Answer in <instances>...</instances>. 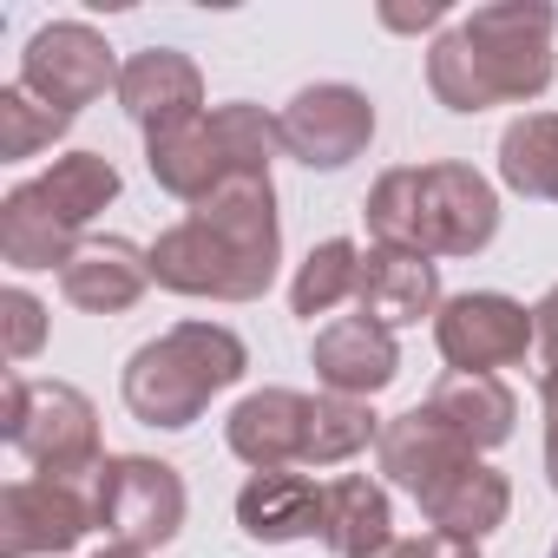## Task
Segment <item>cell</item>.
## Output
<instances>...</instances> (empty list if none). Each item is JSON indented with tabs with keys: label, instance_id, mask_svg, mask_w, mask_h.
<instances>
[{
	"label": "cell",
	"instance_id": "obj_25",
	"mask_svg": "<svg viewBox=\"0 0 558 558\" xmlns=\"http://www.w3.org/2000/svg\"><path fill=\"white\" fill-rule=\"evenodd\" d=\"M355 283H362V250H355L349 236H329V243H316V250L303 256L296 283H290V310H296L303 323H316V316H329L336 303H349Z\"/></svg>",
	"mask_w": 558,
	"mask_h": 558
},
{
	"label": "cell",
	"instance_id": "obj_10",
	"mask_svg": "<svg viewBox=\"0 0 558 558\" xmlns=\"http://www.w3.org/2000/svg\"><path fill=\"white\" fill-rule=\"evenodd\" d=\"M276 132H283V151L310 171H342L368 151L375 138V106L362 86H303L283 112H276Z\"/></svg>",
	"mask_w": 558,
	"mask_h": 558
},
{
	"label": "cell",
	"instance_id": "obj_13",
	"mask_svg": "<svg viewBox=\"0 0 558 558\" xmlns=\"http://www.w3.org/2000/svg\"><path fill=\"white\" fill-rule=\"evenodd\" d=\"M375 453H381V473H388V486H401V493H414V506L421 499H434L447 480H460L480 453L460 440V434H447L427 408H408V414H395L388 427H381V440H375Z\"/></svg>",
	"mask_w": 558,
	"mask_h": 558
},
{
	"label": "cell",
	"instance_id": "obj_33",
	"mask_svg": "<svg viewBox=\"0 0 558 558\" xmlns=\"http://www.w3.org/2000/svg\"><path fill=\"white\" fill-rule=\"evenodd\" d=\"M551 558H558V545H551Z\"/></svg>",
	"mask_w": 558,
	"mask_h": 558
},
{
	"label": "cell",
	"instance_id": "obj_11",
	"mask_svg": "<svg viewBox=\"0 0 558 558\" xmlns=\"http://www.w3.org/2000/svg\"><path fill=\"white\" fill-rule=\"evenodd\" d=\"M99 525L80 480H14L0 493V558H60Z\"/></svg>",
	"mask_w": 558,
	"mask_h": 558
},
{
	"label": "cell",
	"instance_id": "obj_16",
	"mask_svg": "<svg viewBox=\"0 0 558 558\" xmlns=\"http://www.w3.org/2000/svg\"><path fill=\"white\" fill-rule=\"evenodd\" d=\"M440 263L414 256V250H388L375 243L362 256V283H355V310L381 329H414L421 316H440Z\"/></svg>",
	"mask_w": 558,
	"mask_h": 558
},
{
	"label": "cell",
	"instance_id": "obj_17",
	"mask_svg": "<svg viewBox=\"0 0 558 558\" xmlns=\"http://www.w3.org/2000/svg\"><path fill=\"white\" fill-rule=\"evenodd\" d=\"M145 290H151V250L125 236H86L60 269V296L86 316H125Z\"/></svg>",
	"mask_w": 558,
	"mask_h": 558
},
{
	"label": "cell",
	"instance_id": "obj_1",
	"mask_svg": "<svg viewBox=\"0 0 558 558\" xmlns=\"http://www.w3.org/2000/svg\"><path fill=\"white\" fill-rule=\"evenodd\" d=\"M276 263H283L276 184H269V171H243V178H223L204 204H191L184 223L158 230L151 283L171 296L256 303L276 283Z\"/></svg>",
	"mask_w": 558,
	"mask_h": 558
},
{
	"label": "cell",
	"instance_id": "obj_24",
	"mask_svg": "<svg viewBox=\"0 0 558 558\" xmlns=\"http://www.w3.org/2000/svg\"><path fill=\"white\" fill-rule=\"evenodd\" d=\"M34 184L60 204V217H73V223L86 230V223L119 197V165H112L106 151H66V158H53Z\"/></svg>",
	"mask_w": 558,
	"mask_h": 558
},
{
	"label": "cell",
	"instance_id": "obj_26",
	"mask_svg": "<svg viewBox=\"0 0 558 558\" xmlns=\"http://www.w3.org/2000/svg\"><path fill=\"white\" fill-rule=\"evenodd\" d=\"M368 440H381V421H375L368 401H349V395H316L310 401V460L303 466H342Z\"/></svg>",
	"mask_w": 558,
	"mask_h": 558
},
{
	"label": "cell",
	"instance_id": "obj_30",
	"mask_svg": "<svg viewBox=\"0 0 558 558\" xmlns=\"http://www.w3.org/2000/svg\"><path fill=\"white\" fill-rule=\"evenodd\" d=\"M381 558H480V545L473 538H453V532H414V538H395Z\"/></svg>",
	"mask_w": 558,
	"mask_h": 558
},
{
	"label": "cell",
	"instance_id": "obj_4",
	"mask_svg": "<svg viewBox=\"0 0 558 558\" xmlns=\"http://www.w3.org/2000/svg\"><path fill=\"white\" fill-rule=\"evenodd\" d=\"M243 368H250V349H243L236 329H223V323H178L158 342L132 349L119 388H125L132 421L178 434V427L204 421V408L223 388H236Z\"/></svg>",
	"mask_w": 558,
	"mask_h": 558
},
{
	"label": "cell",
	"instance_id": "obj_18",
	"mask_svg": "<svg viewBox=\"0 0 558 558\" xmlns=\"http://www.w3.org/2000/svg\"><path fill=\"white\" fill-rule=\"evenodd\" d=\"M80 243H86V230L73 217H60V204L34 178L0 197V256L14 269H66Z\"/></svg>",
	"mask_w": 558,
	"mask_h": 558
},
{
	"label": "cell",
	"instance_id": "obj_19",
	"mask_svg": "<svg viewBox=\"0 0 558 558\" xmlns=\"http://www.w3.org/2000/svg\"><path fill=\"white\" fill-rule=\"evenodd\" d=\"M323 493L310 473H290V466H276V473H250L243 493H236V525L263 545H290V538H310L323 532Z\"/></svg>",
	"mask_w": 558,
	"mask_h": 558
},
{
	"label": "cell",
	"instance_id": "obj_15",
	"mask_svg": "<svg viewBox=\"0 0 558 558\" xmlns=\"http://www.w3.org/2000/svg\"><path fill=\"white\" fill-rule=\"evenodd\" d=\"M310 362H316V381H323L329 395H349V401H368V395H381V388L401 375L395 329H381V323H368V316H336V323H323Z\"/></svg>",
	"mask_w": 558,
	"mask_h": 558
},
{
	"label": "cell",
	"instance_id": "obj_22",
	"mask_svg": "<svg viewBox=\"0 0 558 558\" xmlns=\"http://www.w3.org/2000/svg\"><path fill=\"white\" fill-rule=\"evenodd\" d=\"M421 512H427L434 532H453V538H473V545H480L486 532L506 525V512H512V486H506L499 466L473 460L460 480H447L434 499H421Z\"/></svg>",
	"mask_w": 558,
	"mask_h": 558
},
{
	"label": "cell",
	"instance_id": "obj_2",
	"mask_svg": "<svg viewBox=\"0 0 558 558\" xmlns=\"http://www.w3.org/2000/svg\"><path fill=\"white\" fill-rule=\"evenodd\" d=\"M551 53H558V14L545 0H493V8H473L460 27L434 34L427 86L447 112L538 99L551 86Z\"/></svg>",
	"mask_w": 558,
	"mask_h": 558
},
{
	"label": "cell",
	"instance_id": "obj_27",
	"mask_svg": "<svg viewBox=\"0 0 558 558\" xmlns=\"http://www.w3.org/2000/svg\"><path fill=\"white\" fill-rule=\"evenodd\" d=\"M66 125L73 119L53 112V106H40L27 86H0V158H8V165L47 151L53 138H66Z\"/></svg>",
	"mask_w": 558,
	"mask_h": 558
},
{
	"label": "cell",
	"instance_id": "obj_21",
	"mask_svg": "<svg viewBox=\"0 0 558 558\" xmlns=\"http://www.w3.org/2000/svg\"><path fill=\"white\" fill-rule=\"evenodd\" d=\"M323 545L336 558H381L395 545V506L388 486L368 473H342L323 493Z\"/></svg>",
	"mask_w": 558,
	"mask_h": 558
},
{
	"label": "cell",
	"instance_id": "obj_9",
	"mask_svg": "<svg viewBox=\"0 0 558 558\" xmlns=\"http://www.w3.org/2000/svg\"><path fill=\"white\" fill-rule=\"evenodd\" d=\"M434 342H440L453 375H499V368H519L538 349V329H532L525 303H512L499 290H466V296L440 303Z\"/></svg>",
	"mask_w": 558,
	"mask_h": 558
},
{
	"label": "cell",
	"instance_id": "obj_6",
	"mask_svg": "<svg viewBox=\"0 0 558 558\" xmlns=\"http://www.w3.org/2000/svg\"><path fill=\"white\" fill-rule=\"evenodd\" d=\"M8 447L40 473V480H80L99 473V408L73 381H27L8 375V414H0Z\"/></svg>",
	"mask_w": 558,
	"mask_h": 558
},
{
	"label": "cell",
	"instance_id": "obj_23",
	"mask_svg": "<svg viewBox=\"0 0 558 558\" xmlns=\"http://www.w3.org/2000/svg\"><path fill=\"white\" fill-rule=\"evenodd\" d=\"M499 178L519 197L558 204V112H525L499 132Z\"/></svg>",
	"mask_w": 558,
	"mask_h": 558
},
{
	"label": "cell",
	"instance_id": "obj_12",
	"mask_svg": "<svg viewBox=\"0 0 558 558\" xmlns=\"http://www.w3.org/2000/svg\"><path fill=\"white\" fill-rule=\"evenodd\" d=\"M310 401L316 395H296V388H256L230 408L223 421V440L243 466L256 473H276V466H303L310 460Z\"/></svg>",
	"mask_w": 558,
	"mask_h": 558
},
{
	"label": "cell",
	"instance_id": "obj_28",
	"mask_svg": "<svg viewBox=\"0 0 558 558\" xmlns=\"http://www.w3.org/2000/svg\"><path fill=\"white\" fill-rule=\"evenodd\" d=\"M532 329H538V401H545V480L558 493V283L532 303Z\"/></svg>",
	"mask_w": 558,
	"mask_h": 558
},
{
	"label": "cell",
	"instance_id": "obj_29",
	"mask_svg": "<svg viewBox=\"0 0 558 558\" xmlns=\"http://www.w3.org/2000/svg\"><path fill=\"white\" fill-rule=\"evenodd\" d=\"M0 316H8V355L14 362H34L40 349H47V303L34 296V290H8L0 296Z\"/></svg>",
	"mask_w": 558,
	"mask_h": 558
},
{
	"label": "cell",
	"instance_id": "obj_8",
	"mask_svg": "<svg viewBox=\"0 0 558 558\" xmlns=\"http://www.w3.org/2000/svg\"><path fill=\"white\" fill-rule=\"evenodd\" d=\"M119 73H125V66L112 60L106 34L86 27V21H53V27H40V34L27 40V53H21V86H27L40 106L66 112V119H80L93 99L119 93Z\"/></svg>",
	"mask_w": 558,
	"mask_h": 558
},
{
	"label": "cell",
	"instance_id": "obj_7",
	"mask_svg": "<svg viewBox=\"0 0 558 558\" xmlns=\"http://www.w3.org/2000/svg\"><path fill=\"white\" fill-rule=\"evenodd\" d=\"M184 506L191 499H184L178 466H165L151 453H106V466L93 473V512L112 545L165 551L184 532Z\"/></svg>",
	"mask_w": 558,
	"mask_h": 558
},
{
	"label": "cell",
	"instance_id": "obj_3",
	"mask_svg": "<svg viewBox=\"0 0 558 558\" xmlns=\"http://www.w3.org/2000/svg\"><path fill=\"white\" fill-rule=\"evenodd\" d=\"M368 236L414 256H473L499 236V197L473 165H401L362 197Z\"/></svg>",
	"mask_w": 558,
	"mask_h": 558
},
{
	"label": "cell",
	"instance_id": "obj_20",
	"mask_svg": "<svg viewBox=\"0 0 558 558\" xmlns=\"http://www.w3.org/2000/svg\"><path fill=\"white\" fill-rule=\"evenodd\" d=\"M421 408H427L447 434H460L473 453L506 447L512 427H519V395H512L499 375H440Z\"/></svg>",
	"mask_w": 558,
	"mask_h": 558
},
{
	"label": "cell",
	"instance_id": "obj_32",
	"mask_svg": "<svg viewBox=\"0 0 558 558\" xmlns=\"http://www.w3.org/2000/svg\"><path fill=\"white\" fill-rule=\"evenodd\" d=\"M93 558H145V551H132V545H106V551H93Z\"/></svg>",
	"mask_w": 558,
	"mask_h": 558
},
{
	"label": "cell",
	"instance_id": "obj_5",
	"mask_svg": "<svg viewBox=\"0 0 558 558\" xmlns=\"http://www.w3.org/2000/svg\"><path fill=\"white\" fill-rule=\"evenodd\" d=\"M283 151V132L263 106H210L171 132H151L145 138V165L158 178V191L184 197V204H204L223 178H243V171H269V158Z\"/></svg>",
	"mask_w": 558,
	"mask_h": 558
},
{
	"label": "cell",
	"instance_id": "obj_14",
	"mask_svg": "<svg viewBox=\"0 0 558 558\" xmlns=\"http://www.w3.org/2000/svg\"><path fill=\"white\" fill-rule=\"evenodd\" d=\"M119 106H125V119L151 138V132H171V125H184V119H197V112H210L204 106V73H197V60L191 53H171V47H145V53H132L125 60V73H119Z\"/></svg>",
	"mask_w": 558,
	"mask_h": 558
},
{
	"label": "cell",
	"instance_id": "obj_31",
	"mask_svg": "<svg viewBox=\"0 0 558 558\" xmlns=\"http://www.w3.org/2000/svg\"><path fill=\"white\" fill-rule=\"evenodd\" d=\"M381 21H388L395 34H414V27H440V21H447V0H421V8H388Z\"/></svg>",
	"mask_w": 558,
	"mask_h": 558
}]
</instances>
